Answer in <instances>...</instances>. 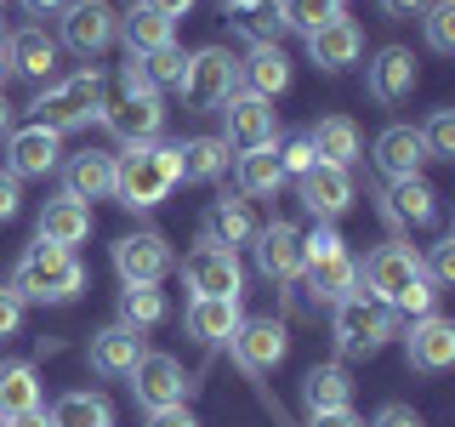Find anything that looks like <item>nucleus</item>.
<instances>
[{
    "label": "nucleus",
    "mask_w": 455,
    "mask_h": 427,
    "mask_svg": "<svg viewBox=\"0 0 455 427\" xmlns=\"http://www.w3.org/2000/svg\"><path fill=\"white\" fill-rule=\"evenodd\" d=\"M18 302H46V308H63V302H75V296L85 291V262L75 251H63V246H46V239H35V246L23 251V262H18V274H12L6 285Z\"/></svg>",
    "instance_id": "obj_1"
},
{
    "label": "nucleus",
    "mask_w": 455,
    "mask_h": 427,
    "mask_svg": "<svg viewBox=\"0 0 455 427\" xmlns=\"http://www.w3.org/2000/svg\"><path fill=\"white\" fill-rule=\"evenodd\" d=\"M177 182H182V165H177V149H165V142H125V154L114 160V199L132 211H154Z\"/></svg>",
    "instance_id": "obj_2"
},
{
    "label": "nucleus",
    "mask_w": 455,
    "mask_h": 427,
    "mask_svg": "<svg viewBox=\"0 0 455 427\" xmlns=\"http://www.w3.org/2000/svg\"><path fill=\"white\" fill-rule=\"evenodd\" d=\"M331 336H336V353H341V359H376V353L398 336V313L387 302H376V296L353 291L347 302H336Z\"/></svg>",
    "instance_id": "obj_3"
},
{
    "label": "nucleus",
    "mask_w": 455,
    "mask_h": 427,
    "mask_svg": "<svg viewBox=\"0 0 455 427\" xmlns=\"http://www.w3.org/2000/svg\"><path fill=\"white\" fill-rule=\"evenodd\" d=\"M35 125H46V132H75L85 125L92 114H103V75L97 68H80V75H68L63 85H46V92L35 97Z\"/></svg>",
    "instance_id": "obj_4"
},
{
    "label": "nucleus",
    "mask_w": 455,
    "mask_h": 427,
    "mask_svg": "<svg viewBox=\"0 0 455 427\" xmlns=\"http://www.w3.org/2000/svg\"><path fill=\"white\" fill-rule=\"evenodd\" d=\"M234 92H239V57L228 46H205V52L188 57V68H182V97H188V109H222Z\"/></svg>",
    "instance_id": "obj_5"
},
{
    "label": "nucleus",
    "mask_w": 455,
    "mask_h": 427,
    "mask_svg": "<svg viewBox=\"0 0 455 427\" xmlns=\"http://www.w3.org/2000/svg\"><path fill=\"white\" fill-rule=\"evenodd\" d=\"M359 279H364V291L376 296V302H398V296L410 291V285L421 279V251L410 246V239H387V246H376L364 256V268H359Z\"/></svg>",
    "instance_id": "obj_6"
},
{
    "label": "nucleus",
    "mask_w": 455,
    "mask_h": 427,
    "mask_svg": "<svg viewBox=\"0 0 455 427\" xmlns=\"http://www.w3.org/2000/svg\"><path fill=\"white\" fill-rule=\"evenodd\" d=\"M188 388L194 376L182 370L177 353H142L137 370H132V393L142 410H171V405H188Z\"/></svg>",
    "instance_id": "obj_7"
},
{
    "label": "nucleus",
    "mask_w": 455,
    "mask_h": 427,
    "mask_svg": "<svg viewBox=\"0 0 455 427\" xmlns=\"http://www.w3.org/2000/svg\"><path fill=\"white\" fill-rule=\"evenodd\" d=\"M182 279H188V291H194V296H239V291H245V268H239V251L211 246V239H199V246L182 256Z\"/></svg>",
    "instance_id": "obj_8"
},
{
    "label": "nucleus",
    "mask_w": 455,
    "mask_h": 427,
    "mask_svg": "<svg viewBox=\"0 0 455 427\" xmlns=\"http://www.w3.org/2000/svg\"><path fill=\"white\" fill-rule=\"evenodd\" d=\"M120 40V18L108 0H68L63 6V46L80 57H97Z\"/></svg>",
    "instance_id": "obj_9"
},
{
    "label": "nucleus",
    "mask_w": 455,
    "mask_h": 427,
    "mask_svg": "<svg viewBox=\"0 0 455 427\" xmlns=\"http://www.w3.org/2000/svg\"><path fill=\"white\" fill-rule=\"evenodd\" d=\"M228 348H234V365L245 370V376H267V370L291 353V331H284L279 319H239V331L228 336Z\"/></svg>",
    "instance_id": "obj_10"
},
{
    "label": "nucleus",
    "mask_w": 455,
    "mask_h": 427,
    "mask_svg": "<svg viewBox=\"0 0 455 427\" xmlns=\"http://www.w3.org/2000/svg\"><path fill=\"white\" fill-rule=\"evenodd\" d=\"M222 120H228L222 142H228V149H239V154L267 149V142L279 137L274 103H262V97H251V92H234V97H228V103H222Z\"/></svg>",
    "instance_id": "obj_11"
},
{
    "label": "nucleus",
    "mask_w": 455,
    "mask_h": 427,
    "mask_svg": "<svg viewBox=\"0 0 455 427\" xmlns=\"http://www.w3.org/2000/svg\"><path fill=\"white\" fill-rule=\"evenodd\" d=\"M114 268H120L125 285H160L165 268H171L165 234H154V228H137V234H125L120 246H114Z\"/></svg>",
    "instance_id": "obj_12"
},
{
    "label": "nucleus",
    "mask_w": 455,
    "mask_h": 427,
    "mask_svg": "<svg viewBox=\"0 0 455 427\" xmlns=\"http://www.w3.org/2000/svg\"><path fill=\"white\" fill-rule=\"evenodd\" d=\"M57 160H63V142H57V132H46V125H18V132H6V171L12 177H46V171H57Z\"/></svg>",
    "instance_id": "obj_13"
},
{
    "label": "nucleus",
    "mask_w": 455,
    "mask_h": 427,
    "mask_svg": "<svg viewBox=\"0 0 455 427\" xmlns=\"http://www.w3.org/2000/svg\"><path fill=\"white\" fill-rule=\"evenodd\" d=\"M256 268L262 279H302V228L296 222H274V228H256Z\"/></svg>",
    "instance_id": "obj_14"
},
{
    "label": "nucleus",
    "mask_w": 455,
    "mask_h": 427,
    "mask_svg": "<svg viewBox=\"0 0 455 427\" xmlns=\"http://www.w3.org/2000/svg\"><path fill=\"white\" fill-rule=\"evenodd\" d=\"M455 365V325L444 313H421V319H410V370H421V376H438V370Z\"/></svg>",
    "instance_id": "obj_15"
},
{
    "label": "nucleus",
    "mask_w": 455,
    "mask_h": 427,
    "mask_svg": "<svg viewBox=\"0 0 455 427\" xmlns=\"http://www.w3.org/2000/svg\"><path fill=\"white\" fill-rule=\"evenodd\" d=\"M296 182H302V205H307L319 222H331V217H341V211L353 205V177H347L341 165L313 160V165H307Z\"/></svg>",
    "instance_id": "obj_16"
},
{
    "label": "nucleus",
    "mask_w": 455,
    "mask_h": 427,
    "mask_svg": "<svg viewBox=\"0 0 455 427\" xmlns=\"http://www.w3.org/2000/svg\"><path fill=\"white\" fill-rule=\"evenodd\" d=\"M421 165H427V142H421L416 125H387V132L376 137V171L387 182L421 177Z\"/></svg>",
    "instance_id": "obj_17"
},
{
    "label": "nucleus",
    "mask_w": 455,
    "mask_h": 427,
    "mask_svg": "<svg viewBox=\"0 0 455 427\" xmlns=\"http://www.w3.org/2000/svg\"><path fill=\"white\" fill-rule=\"evenodd\" d=\"M302 285L313 302H347L353 291H359V262H353L347 251H331V256H313V262H302Z\"/></svg>",
    "instance_id": "obj_18"
},
{
    "label": "nucleus",
    "mask_w": 455,
    "mask_h": 427,
    "mask_svg": "<svg viewBox=\"0 0 455 427\" xmlns=\"http://www.w3.org/2000/svg\"><path fill=\"white\" fill-rule=\"evenodd\" d=\"M359 52H364V28L341 12V18H331L324 28H313L307 35V57H313V68H347V63H359Z\"/></svg>",
    "instance_id": "obj_19"
},
{
    "label": "nucleus",
    "mask_w": 455,
    "mask_h": 427,
    "mask_svg": "<svg viewBox=\"0 0 455 427\" xmlns=\"http://www.w3.org/2000/svg\"><path fill=\"white\" fill-rule=\"evenodd\" d=\"M103 125L120 142H154L165 125V109L160 97H114V103H103Z\"/></svg>",
    "instance_id": "obj_20"
},
{
    "label": "nucleus",
    "mask_w": 455,
    "mask_h": 427,
    "mask_svg": "<svg viewBox=\"0 0 455 427\" xmlns=\"http://www.w3.org/2000/svg\"><path fill=\"white\" fill-rule=\"evenodd\" d=\"M381 211H387V222H398L404 234H416V228H438V194L427 189L421 177L393 182V189L381 194Z\"/></svg>",
    "instance_id": "obj_21"
},
{
    "label": "nucleus",
    "mask_w": 455,
    "mask_h": 427,
    "mask_svg": "<svg viewBox=\"0 0 455 427\" xmlns=\"http://www.w3.org/2000/svg\"><path fill=\"white\" fill-rule=\"evenodd\" d=\"M364 85H370L376 103H404V97L416 92V57L404 46H381L376 63H370V75H364Z\"/></svg>",
    "instance_id": "obj_22"
},
{
    "label": "nucleus",
    "mask_w": 455,
    "mask_h": 427,
    "mask_svg": "<svg viewBox=\"0 0 455 427\" xmlns=\"http://www.w3.org/2000/svg\"><path fill=\"white\" fill-rule=\"evenodd\" d=\"M142 331H132V325H108V331L92 336V370L97 376H132L137 359H142Z\"/></svg>",
    "instance_id": "obj_23"
},
{
    "label": "nucleus",
    "mask_w": 455,
    "mask_h": 427,
    "mask_svg": "<svg viewBox=\"0 0 455 427\" xmlns=\"http://www.w3.org/2000/svg\"><path fill=\"white\" fill-rule=\"evenodd\" d=\"M63 194L80 199V205H92V199H114V154H97V149L75 154L68 171H63Z\"/></svg>",
    "instance_id": "obj_24"
},
{
    "label": "nucleus",
    "mask_w": 455,
    "mask_h": 427,
    "mask_svg": "<svg viewBox=\"0 0 455 427\" xmlns=\"http://www.w3.org/2000/svg\"><path fill=\"white\" fill-rule=\"evenodd\" d=\"M239 296H194L188 302V336L205 342V348H217V342H228L239 331Z\"/></svg>",
    "instance_id": "obj_25"
},
{
    "label": "nucleus",
    "mask_w": 455,
    "mask_h": 427,
    "mask_svg": "<svg viewBox=\"0 0 455 427\" xmlns=\"http://www.w3.org/2000/svg\"><path fill=\"white\" fill-rule=\"evenodd\" d=\"M40 239L75 251L80 239H92V205H80V199H68V194L46 199V211H40Z\"/></svg>",
    "instance_id": "obj_26"
},
{
    "label": "nucleus",
    "mask_w": 455,
    "mask_h": 427,
    "mask_svg": "<svg viewBox=\"0 0 455 427\" xmlns=\"http://www.w3.org/2000/svg\"><path fill=\"white\" fill-rule=\"evenodd\" d=\"M6 63H12V75L46 80L52 68H57V40H52L40 23H28V28H18V35L6 40Z\"/></svg>",
    "instance_id": "obj_27"
},
{
    "label": "nucleus",
    "mask_w": 455,
    "mask_h": 427,
    "mask_svg": "<svg viewBox=\"0 0 455 427\" xmlns=\"http://www.w3.org/2000/svg\"><path fill=\"white\" fill-rule=\"evenodd\" d=\"M307 149H313V160L347 171L353 160H359V125H353L347 114H331V120H319V125L307 132Z\"/></svg>",
    "instance_id": "obj_28"
},
{
    "label": "nucleus",
    "mask_w": 455,
    "mask_h": 427,
    "mask_svg": "<svg viewBox=\"0 0 455 427\" xmlns=\"http://www.w3.org/2000/svg\"><path fill=\"white\" fill-rule=\"evenodd\" d=\"M205 239H211V246H228V251L251 246V239H256L251 199H217V205H211V217H205Z\"/></svg>",
    "instance_id": "obj_29"
},
{
    "label": "nucleus",
    "mask_w": 455,
    "mask_h": 427,
    "mask_svg": "<svg viewBox=\"0 0 455 427\" xmlns=\"http://www.w3.org/2000/svg\"><path fill=\"white\" fill-rule=\"evenodd\" d=\"M239 75H245L251 97H262V103H274V97L291 85V57H284L279 46H256L245 63H239Z\"/></svg>",
    "instance_id": "obj_30"
},
{
    "label": "nucleus",
    "mask_w": 455,
    "mask_h": 427,
    "mask_svg": "<svg viewBox=\"0 0 455 427\" xmlns=\"http://www.w3.org/2000/svg\"><path fill=\"white\" fill-rule=\"evenodd\" d=\"M302 405L307 416H319V410H347L353 405V382L341 365H313L302 376Z\"/></svg>",
    "instance_id": "obj_31"
},
{
    "label": "nucleus",
    "mask_w": 455,
    "mask_h": 427,
    "mask_svg": "<svg viewBox=\"0 0 455 427\" xmlns=\"http://www.w3.org/2000/svg\"><path fill=\"white\" fill-rule=\"evenodd\" d=\"M120 40L132 46V57H148V52H160V46L177 40V23L160 18V12H148V6H132L120 18Z\"/></svg>",
    "instance_id": "obj_32"
},
{
    "label": "nucleus",
    "mask_w": 455,
    "mask_h": 427,
    "mask_svg": "<svg viewBox=\"0 0 455 427\" xmlns=\"http://www.w3.org/2000/svg\"><path fill=\"white\" fill-rule=\"evenodd\" d=\"M177 165L188 182H217L228 171V142L222 137H188V142H177Z\"/></svg>",
    "instance_id": "obj_33"
},
{
    "label": "nucleus",
    "mask_w": 455,
    "mask_h": 427,
    "mask_svg": "<svg viewBox=\"0 0 455 427\" xmlns=\"http://www.w3.org/2000/svg\"><path fill=\"white\" fill-rule=\"evenodd\" d=\"M234 177H239V194H251V199L274 194L279 182H284V171H279V149L267 142V149H251V154H239V160H234Z\"/></svg>",
    "instance_id": "obj_34"
},
{
    "label": "nucleus",
    "mask_w": 455,
    "mask_h": 427,
    "mask_svg": "<svg viewBox=\"0 0 455 427\" xmlns=\"http://www.w3.org/2000/svg\"><path fill=\"white\" fill-rule=\"evenodd\" d=\"M228 18H234V28L251 40V46H279V35H284L279 0H245V6H234Z\"/></svg>",
    "instance_id": "obj_35"
},
{
    "label": "nucleus",
    "mask_w": 455,
    "mask_h": 427,
    "mask_svg": "<svg viewBox=\"0 0 455 427\" xmlns=\"http://www.w3.org/2000/svg\"><path fill=\"white\" fill-rule=\"evenodd\" d=\"M46 422L52 427H114V410L103 393H63Z\"/></svg>",
    "instance_id": "obj_36"
},
{
    "label": "nucleus",
    "mask_w": 455,
    "mask_h": 427,
    "mask_svg": "<svg viewBox=\"0 0 455 427\" xmlns=\"http://www.w3.org/2000/svg\"><path fill=\"white\" fill-rule=\"evenodd\" d=\"M40 410V376L35 365H0V416Z\"/></svg>",
    "instance_id": "obj_37"
},
{
    "label": "nucleus",
    "mask_w": 455,
    "mask_h": 427,
    "mask_svg": "<svg viewBox=\"0 0 455 427\" xmlns=\"http://www.w3.org/2000/svg\"><path fill=\"white\" fill-rule=\"evenodd\" d=\"M165 319V296L160 285H125L120 291V325H132V331H148V325Z\"/></svg>",
    "instance_id": "obj_38"
},
{
    "label": "nucleus",
    "mask_w": 455,
    "mask_h": 427,
    "mask_svg": "<svg viewBox=\"0 0 455 427\" xmlns=\"http://www.w3.org/2000/svg\"><path fill=\"white\" fill-rule=\"evenodd\" d=\"M279 18L296 35H313V28H324L331 18H341V0H279Z\"/></svg>",
    "instance_id": "obj_39"
},
{
    "label": "nucleus",
    "mask_w": 455,
    "mask_h": 427,
    "mask_svg": "<svg viewBox=\"0 0 455 427\" xmlns=\"http://www.w3.org/2000/svg\"><path fill=\"white\" fill-rule=\"evenodd\" d=\"M137 63H142V75H148V85L160 92V85H182V68H188V57H182L177 40H171V46L148 52V57H137Z\"/></svg>",
    "instance_id": "obj_40"
},
{
    "label": "nucleus",
    "mask_w": 455,
    "mask_h": 427,
    "mask_svg": "<svg viewBox=\"0 0 455 427\" xmlns=\"http://www.w3.org/2000/svg\"><path fill=\"white\" fill-rule=\"evenodd\" d=\"M427 160H455V109H433V120L421 125Z\"/></svg>",
    "instance_id": "obj_41"
},
{
    "label": "nucleus",
    "mask_w": 455,
    "mask_h": 427,
    "mask_svg": "<svg viewBox=\"0 0 455 427\" xmlns=\"http://www.w3.org/2000/svg\"><path fill=\"white\" fill-rule=\"evenodd\" d=\"M427 46L433 52H455V0H427Z\"/></svg>",
    "instance_id": "obj_42"
},
{
    "label": "nucleus",
    "mask_w": 455,
    "mask_h": 427,
    "mask_svg": "<svg viewBox=\"0 0 455 427\" xmlns=\"http://www.w3.org/2000/svg\"><path fill=\"white\" fill-rule=\"evenodd\" d=\"M421 279L433 285V291H444V285H455V239H438L433 256L421 262Z\"/></svg>",
    "instance_id": "obj_43"
},
{
    "label": "nucleus",
    "mask_w": 455,
    "mask_h": 427,
    "mask_svg": "<svg viewBox=\"0 0 455 427\" xmlns=\"http://www.w3.org/2000/svg\"><path fill=\"white\" fill-rule=\"evenodd\" d=\"M393 313H404V319H421V313H438V291H433L427 279H416V285H410V291H404V296L393 302Z\"/></svg>",
    "instance_id": "obj_44"
},
{
    "label": "nucleus",
    "mask_w": 455,
    "mask_h": 427,
    "mask_svg": "<svg viewBox=\"0 0 455 427\" xmlns=\"http://www.w3.org/2000/svg\"><path fill=\"white\" fill-rule=\"evenodd\" d=\"M274 149H279V171H284V177H302V171L313 165L307 132H302V137H291V142H274Z\"/></svg>",
    "instance_id": "obj_45"
},
{
    "label": "nucleus",
    "mask_w": 455,
    "mask_h": 427,
    "mask_svg": "<svg viewBox=\"0 0 455 427\" xmlns=\"http://www.w3.org/2000/svg\"><path fill=\"white\" fill-rule=\"evenodd\" d=\"M120 97H160V92L148 85V75H142V63H137V57L120 68Z\"/></svg>",
    "instance_id": "obj_46"
},
{
    "label": "nucleus",
    "mask_w": 455,
    "mask_h": 427,
    "mask_svg": "<svg viewBox=\"0 0 455 427\" xmlns=\"http://www.w3.org/2000/svg\"><path fill=\"white\" fill-rule=\"evenodd\" d=\"M18 205H23L18 177H12V171H0V222H12V217H18Z\"/></svg>",
    "instance_id": "obj_47"
},
{
    "label": "nucleus",
    "mask_w": 455,
    "mask_h": 427,
    "mask_svg": "<svg viewBox=\"0 0 455 427\" xmlns=\"http://www.w3.org/2000/svg\"><path fill=\"white\" fill-rule=\"evenodd\" d=\"M370 427H421V416H416L410 405H381V410H376V422H370Z\"/></svg>",
    "instance_id": "obj_48"
},
{
    "label": "nucleus",
    "mask_w": 455,
    "mask_h": 427,
    "mask_svg": "<svg viewBox=\"0 0 455 427\" xmlns=\"http://www.w3.org/2000/svg\"><path fill=\"white\" fill-rule=\"evenodd\" d=\"M18 325H23V302L6 291V285H0V336H12Z\"/></svg>",
    "instance_id": "obj_49"
},
{
    "label": "nucleus",
    "mask_w": 455,
    "mask_h": 427,
    "mask_svg": "<svg viewBox=\"0 0 455 427\" xmlns=\"http://www.w3.org/2000/svg\"><path fill=\"white\" fill-rule=\"evenodd\" d=\"M148 427H199L188 416V405H171V410H148Z\"/></svg>",
    "instance_id": "obj_50"
},
{
    "label": "nucleus",
    "mask_w": 455,
    "mask_h": 427,
    "mask_svg": "<svg viewBox=\"0 0 455 427\" xmlns=\"http://www.w3.org/2000/svg\"><path fill=\"white\" fill-rule=\"evenodd\" d=\"M307 427H364V422L353 416V405H347V410H319V416H307Z\"/></svg>",
    "instance_id": "obj_51"
},
{
    "label": "nucleus",
    "mask_w": 455,
    "mask_h": 427,
    "mask_svg": "<svg viewBox=\"0 0 455 427\" xmlns=\"http://www.w3.org/2000/svg\"><path fill=\"white\" fill-rule=\"evenodd\" d=\"M142 6H148V12H160V18H171V23H177L182 12H194V0H142Z\"/></svg>",
    "instance_id": "obj_52"
},
{
    "label": "nucleus",
    "mask_w": 455,
    "mask_h": 427,
    "mask_svg": "<svg viewBox=\"0 0 455 427\" xmlns=\"http://www.w3.org/2000/svg\"><path fill=\"white\" fill-rule=\"evenodd\" d=\"M381 12L387 18H416V12H427V0H381Z\"/></svg>",
    "instance_id": "obj_53"
},
{
    "label": "nucleus",
    "mask_w": 455,
    "mask_h": 427,
    "mask_svg": "<svg viewBox=\"0 0 455 427\" xmlns=\"http://www.w3.org/2000/svg\"><path fill=\"white\" fill-rule=\"evenodd\" d=\"M0 427H52L46 410H23V416H0Z\"/></svg>",
    "instance_id": "obj_54"
},
{
    "label": "nucleus",
    "mask_w": 455,
    "mask_h": 427,
    "mask_svg": "<svg viewBox=\"0 0 455 427\" xmlns=\"http://www.w3.org/2000/svg\"><path fill=\"white\" fill-rule=\"evenodd\" d=\"M63 6H68V0H23L28 18H52V12H63Z\"/></svg>",
    "instance_id": "obj_55"
},
{
    "label": "nucleus",
    "mask_w": 455,
    "mask_h": 427,
    "mask_svg": "<svg viewBox=\"0 0 455 427\" xmlns=\"http://www.w3.org/2000/svg\"><path fill=\"white\" fill-rule=\"evenodd\" d=\"M12 132V109H6V92H0V137Z\"/></svg>",
    "instance_id": "obj_56"
},
{
    "label": "nucleus",
    "mask_w": 455,
    "mask_h": 427,
    "mask_svg": "<svg viewBox=\"0 0 455 427\" xmlns=\"http://www.w3.org/2000/svg\"><path fill=\"white\" fill-rule=\"evenodd\" d=\"M6 80H12V63H6V52H0V92H6Z\"/></svg>",
    "instance_id": "obj_57"
},
{
    "label": "nucleus",
    "mask_w": 455,
    "mask_h": 427,
    "mask_svg": "<svg viewBox=\"0 0 455 427\" xmlns=\"http://www.w3.org/2000/svg\"><path fill=\"white\" fill-rule=\"evenodd\" d=\"M234 6H245V0H222V12H234Z\"/></svg>",
    "instance_id": "obj_58"
},
{
    "label": "nucleus",
    "mask_w": 455,
    "mask_h": 427,
    "mask_svg": "<svg viewBox=\"0 0 455 427\" xmlns=\"http://www.w3.org/2000/svg\"><path fill=\"white\" fill-rule=\"evenodd\" d=\"M0 52H6V28H0Z\"/></svg>",
    "instance_id": "obj_59"
},
{
    "label": "nucleus",
    "mask_w": 455,
    "mask_h": 427,
    "mask_svg": "<svg viewBox=\"0 0 455 427\" xmlns=\"http://www.w3.org/2000/svg\"><path fill=\"white\" fill-rule=\"evenodd\" d=\"M0 6H6V0H0Z\"/></svg>",
    "instance_id": "obj_60"
}]
</instances>
